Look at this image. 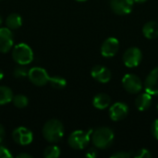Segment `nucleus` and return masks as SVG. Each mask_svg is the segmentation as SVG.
<instances>
[{"label":"nucleus","mask_w":158,"mask_h":158,"mask_svg":"<svg viewBox=\"0 0 158 158\" xmlns=\"http://www.w3.org/2000/svg\"><path fill=\"white\" fill-rule=\"evenodd\" d=\"M115 135L111 129L107 127H102L93 131L92 142L97 149H106L113 143Z\"/></svg>","instance_id":"nucleus-1"},{"label":"nucleus","mask_w":158,"mask_h":158,"mask_svg":"<svg viewBox=\"0 0 158 158\" xmlns=\"http://www.w3.org/2000/svg\"><path fill=\"white\" fill-rule=\"evenodd\" d=\"M43 135L47 142L57 143L64 135V126L58 119H50L44 125Z\"/></svg>","instance_id":"nucleus-2"},{"label":"nucleus","mask_w":158,"mask_h":158,"mask_svg":"<svg viewBox=\"0 0 158 158\" xmlns=\"http://www.w3.org/2000/svg\"><path fill=\"white\" fill-rule=\"evenodd\" d=\"M93 130L85 131H75L69 137V145L75 150H82L84 149L89 142L91 141Z\"/></svg>","instance_id":"nucleus-3"},{"label":"nucleus","mask_w":158,"mask_h":158,"mask_svg":"<svg viewBox=\"0 0 158 158\" xmlns=\"http://www.w3.org/2000/svg\"><path fill=\"white\" fill-rule=\"evenodd\" d=\"M12 57L19 65L26 66L33 60V52L28 44H19L13 49Z\"/></svg>","instance_id":"nucleus-4"},{"label":"nucleus","mask_w":158,"mask_h":158,"mask_svg":"<svg viewBox=\"0 0 158 158\" xmlns=\"http://www.w3.org/2000/svg\"><path fill=\"white\" fill-rule=\"evenodd\" d=\"M123 88L130 94H139L143 90V81L135 74L129 73L126 74L122 79Z\"/></svg>","instance_id":"nucleus-5"},{"label":"nucleus","mask_w":158,"mask_h":158,"mask_svg":"<svg viewBox=\"0 0 158 158\" xmlns=\"http://www.w3.org/2000/svg\"><path fill=\"white\" fill-rule=\"evenodd\" d=\"M29 80L36 86H44L49 81V75L46 70L40 67L31 68L29 70Z\"/></svg>","instance_id":"nucleus-6"},{"label":"nucleus","mask_w":158,"mask_h":158,"mask_svg":"<svg viewBox=\"0 0 158 158\" xmlns=\"http://www.w3.org/2000/svg\"><path fill=\"white\" fill-rule=\"evenodd\" d=\"M143 58L142 51L138 47H131L127 49L123 55V62L128 68L137 67Z\"/></svg>","instance_id":"nucleus-7"},{"label":"nucleus","mask_w":158,"mask_h":158,"mask_svg":"<svg viewBox=\"0 0 158 158\" xmlns=\"http://www.w3.org/2000/svg\"><path fill=\"white\" fill-rule=\"evenodd\" d=\"M12 138L19 145H28L32 142L33 136L32 132L29 129L25 127H19L13 131Z\"/></svg>","instance_id":"nucleus-8"},{"label":"nucleus","mask_w":158,"mask_h":158,"mask_svg":"<svg viewBox=\"0 0 158 158\" xmlns=\"http://www.w3.org/2000/svg\"><path fill=\"white\" fill-rule=\"evenodd\" d=\"M119 50V42L117 38L109 37L104 41L101 45V54L105 57H112Z\"/></svg>","instance_id":"nucleus-9"},{"label":"nucleus","mask_w":158,"mask_h":158,"mask_svg":"<svg viewBox=\"0 0 158 158\" xmlns=\"http://www.w3.org/2000/svg\"><path fill=\"white\" fill-rule=\"evenodd\" d=\"M129 114V106L123 102H117L110 106L109 117L113 121H120Z\"/></svg>","instance_id":"nucleus-10"},{"label":"nucleus","mask_w":158,"mask_h":158,"mask_svg":"<svg viewBox=\"0 0 158 158\" xmlns=\"http://www.w3.org/2000/svg\"><path fill=\"white\" fill-rule=\"evenodd\" d=\"M133 0H110V7L118 15H127L131 12Z\"/></svg>","instance_id":"nucleus-11"},{"label":"nucleus","mask_w":158,"mask_h":158,"mask_svg":"<svg viewBox=\"0 0 158 158\" xmlns=\"http://www.w3.org/2000/svg\"><path fill=\"white\" fill-rule=\"evenodd\" d=\"M144 89L151 95H158V67L154 69L146 77Z\"/></svg>","instance_id":"nucleus-12"},{"label":"nucleus","mask_w":158,"mask_h":158,"mask_svg":"<svg viewBox=\"0 0 158 158\" xmlns=\"http://www.w3.org/2000/svg\"><path fill=\"white\" fill-rule=\"evenodd\" d=\"M13 46V34L8 28H0V52L6 53Z\"/></svg>","instance_id":"nucleus-13"},{"label":"nucleus","mask_w":158,"mask_h":158,"mask_svg":"<svg viewBox=\"0 0 158 158\" xmlns=\"http://www.w3.org/2000/svg\"><path fill=\"white\" fill-rule=\"evenodd\" d=\"M91 75L94 80H96L101 83L108 82L111 80V76H112L111 71L107 68L101 65H96L93 67L91 70Z\"/></svg>","instance_id":"nucleus-14"},{"label":"nucleus","mask_w":158,"mask_h":158,"mask_svg":"<svg viewBox=\"0 0 158 158\" xmlns=\"http://www.w3.org/2000/svg\"><path fill=\"white\" fill-rule=\"evenodd\" d=\"M135 105L140 111H145L149 109L152 105V95L147 92L139 94L135 100Z\"/></svg>","instance_id":"nucleus-15"},{"label":"nucleus","mask_w":158,"mask_h":158,"mask_svg":"<svg viewBox=\"0 0 158 158\" xmlns=\"http://www.w3.org/2000/svg\"><path fill=\"white\" fill-rule=\"evenodd\" d=\"M111 104V98L108 94L101 93L96 94L94 97L93 100V105L95 108L99 109V110H103L107 108Z\"/></svg>","instance_id":"nucleus-16"},{"label":"nucleus","mask_w":158,"mask_h":158,"mask_svg":"<svg viewBox=\"0 0 158 158\" xmlns=\"http://www.w3.org/2000/svg\"><path fill=\"white\" fill-rule=\"evenodd\" d=\"M143 33L147 39H156L158 37V22L148 21L144 24L143 28Z\"/></svg>","instance_id":"nucleus-17"},{"label":"nucleus","mask_w":158,"mask_h":158,"mask_svg":"<svg viewBox=\"0 0 158 158\" xmlns=\"http://www.w3.org/2000/svg\"><path fill=\"white\" fill-rule=\"evenodd\" d=\"M6 27L10 30H16L19 29V27H21L22 25V19L21 17L17 14V13H12L10 14L6 20Z\"/></svg>","instance_id":"nucleus-18"},{"label":"nucleus","mask_w":158,"mask_h":158,"mask_svg":"<svg viewBox=\"0 0 158 158\" xmlns=\"http://www.w3.org/2000/svg\"><path fill=\"white\" fill-rule=\"evenodd\" d=\"M13 99V93L6 86H0V105H6Z\"/></svg>","instance_id":"nucleus-19"},{"label":"nucleus","mask_w":158,"mask_h":158,"mask_svg":"<svg viewBox=\"0 0 158 158\" xmlns=\"http://www.w3.org/2000/svg\"><path fill=\"white\" fill-rule=\"evenodd\" d=\"M48 82L50 83V85L53 88L57 89V90L63 89L67 85V81L63 77H61V76H53V77H50Z\"/></svg>","instance_id":"nucleus-20"},{"label":"nucleus","mask_w":158,"mask_h":158,"mask_svg":"<svg viewBox=\"0 0 158 158\" xmlns=\"http://www.w3.org/2000/svg\"><path fill=\"white\" fill-rule=\"evenodd\" d=\"M59 156H60V149L56 145L47 146L44 152V156L45 158H57Z\"/></svg>","instance_id":"nucleus-21"},{"label":"nucleus","mask_w":158,"mask_h":158,"mask_svg":"<svg viewBox=\"0 0 158 158\" xmlns=\"http://www.w3.org/2000/svg\"><path fill=\"white\" fill-rule=\"evenodd\" d=\"M29 70L30 69H28V68L25 67V65H19L15 68L13 75L16 79H25L29 75Z\"/></svg>","instance_id":"nucleus-22"},{"label":"nucleus","mask_w":158,"mask_h":158,"mask_svg":"<svg viewBox=\"0 0 158 158\" xmlns=\"http://www.w3.org/2000/svg\"><path fill=\"white\" fill-rule=\"evenodd\" d=\"M12 102H13L14 106L18 108H24L27 106V105L29 103L28 98L23 94H17V95L13 96Z\"/></svg>","instance_id":"nucleus-23"},{"label":"nucleus","mask_w":158,"mask_h":158,"mask_svg":"<svg viewBox=\"0 0 158 158\" xmlns=\"http://www.w3.org/2000/svg\"><path fill=\"white\" fill-rule=\"evenodd\" d=\"M152 156V154L147 149H141L138 150L134 155L133 157L135 158H149Z\"/></svg>","instance_id":"nucleus-24"},{"label":"nucleus","mask_w":158,"mask_h":158,"mask_svg":"<svg viewBox=\"0 0 158 158\" xmlns=\"http://www.w3.org/2000/svg\"><path fill=\"white\" fill-rule=\"evenodd\" d=\"M12 157V155L10 152L4 146L0 145V158H10Z\"/></svg>","instance_id":"nucleus-25"},{"label":"nucleus","mask_w":158,"mask_h":158,"mask_svg":"<svg viewBox=\"0 0 158 158\" xmlns=\"http://www.w3.org/2000/svg\"><path fill=\"white\" fill-rule=\"evenodd\" d=\"M151 131H152V134H153V136L158 140V119H156L154 122H153V124H152V126H151Z\"/></svg>","instance_id":"nucleus-26"},{"label":"nucleus","mask_w":158,"mask_h":158,"mask_svg":"<svg viewBox=\"0 0 158 158\" xmlns=\"http://www.w3.org/2000/svg\"><path fill=\"white\" fill-rule=\"evenodd\" d=\"M131 156H132V155L130 153H126V152H118L111 156L112 158H129Z\"/></svg>","instance_id":"nucleus-27"},{"label":"nucleus","mask_w":158,"mask_h":158,"mask_svg":"<svg viewBox=\"0 0 158 158\" xmlns=\"http://www.w3.org/2000/svg\"><path fill=\"white\" fill-rule=\"evenodd\" d=\"M85 156H86L87 157L95 158L97 157V156H98V152H97V150H96L95 148H91V149H89V150L87 151V153H86Z\"/></svg>","instance_id":"nucleus-28"},{"label":"nucleus","mask_w":158,"mask_h":158,"mask_svg":"<svg viewBox=\"0 0 158 158\" xmlns=\"http://www.w3.org/2000/svg\"><path fill=\"white\" fill-rule=\"evenodd\" d=\"M5 136H6V131H5V128L0 124V143L3 142V140L5 139Z\"/></svg>","instance_id":"nucleus-29"},{"label":"nucleus","mask_w":158,"mask_h":158,"mask_svg":"<svg viewBox=\"0 0 158 158\" xmlns=\"http://www.w3.org/2000/svg\"><path fill=\"white\" fill-rule=\"evenodd\" d=\"M18 158H31V155H29V154H20V155H19Z\"/></svg>","instance_id":"nucleus-30"},{"label":"nucleus","mask_w":158,"mask_h":158,"mask_svg":"<svg viewBox=\"0 0 158 158\" xmlns=\"http://www.w3.org/2000/svg\"><path fill=\"white\" fill-rule=\"evenodd\" d=\"M134 2H136V3H144V2H146L147 0H133Z\"/></svg>","instance_id":"nucleus-31"},{"label":"nucleus","mask_w":158,"mask_h":158,"mask_svg":"<svg viewBox=\"0 0 158 158\" xmlns=\"http://www.w3.org/2000/svg\"><path fill=\"white\" fill-rule=\"evenodd\" d=\"M3 77H4V73H3L2 69H0V81L3 79Z\"/></svg>","instance_id":"nucleus-32"},{"label":"nucleus","mask_w":158,"mask_h":158,"mask_svg":"<svg viewBox=\"0 0 158 158\" xmlns=\"http://www.w3.org/2000/svg\"><path fill=\"white\" fill-rule=\"evenodd\" d=\"M1 23H2V18H1V16H0V25H1Z\"/></svg>","instance_id":"nucleus-33"},{"label":"nucleus","mask_w":158,"mask_h":158,"mask_svg":"<svg viewBox=\"0 0 158 158\" xmlns=\"http://www.w3.org/2000/svg\"><path fill=\"white\" fill-rule=\"evenodd\" d=\"M77 1H80V2H84V1H87V0H77Z\"/></svg>","instance_id":"nucleus-34"},{"label":"nucleus","mask_w":158,"mask_h":158,"mask_svg":"<svg viewBox=\"0 0 158 158\" xmlns=\"http://www.w3.org/2000/svg\"><path fill=\"white\" fill-rule=\"evenodd\" d=\"M157 110H158V105H157Z\"/></svg>","instance_id":"nucleus-35"}]
</instances>
